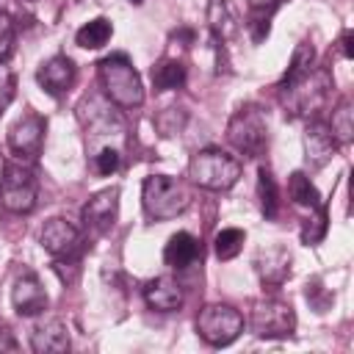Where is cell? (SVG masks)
<instances>
[{
	"instance_id": "cell-1",
	"label": "cell",
	"mask_w": 354,
	"mask_h": 354,
	"mask_svg": "<svg viewBox=\"0 0 354 354\" xmlns=\"http://www.w3.org/2000/svg\"><path fill=\"white\" fill-rule=\"evenodd\" d=\"M100 83L105 97L119 108H138L144 102V83L124 53H113L100 64Z\"/></svg>"
},
{
	"instance_id": "cell-2",
	"label": "cell",
	"mask_w": 354,
	"mask_h": 354,
	"mask_svg": "<svg viewBox=\"0 0 354 354\" xmlns=\"http://www.w3.org/2000/svg\"><path fill=\"white\" fill-rule=\"evenodd\" d=\"M141 202L149 218L155 221H169L177 218L188 205H191V191L185 188L183 180L169 177V174H152L144 180L141 188Z\"/></svg>"
},
{
	"instance_id": "cell-3",
	"label": "cell",
	"mask_w": 354,
	"mask_h": 354,
	"mask_svg": "<svg viewBox=\"0 0 354 354\" xmlns=\"http://www.w3.org/2000/svg\"><path fill=\"white\" fill-rule=\"evenodd\" d=\"M188 177L199 188L227 191V188H232L238 183L241 163L230 152L216 149V147H207V149H199L196 155H191V160H188Z\"/></svg>"
},
{
	"instance_id": "cell-4",
	"label": "cell",
	"mask_w": 354,
	"mask_h": 354,
	"mask_svg": "<svg viewBox=\"0 0 354 354\" xmlns=\"http://www.w3.org/2000/svg\"><path fill=\"white\" fill-rule=\"evenodd\" d=\"M230 144L246 158H260L268 147V124L257 105H241L227 124Z\"/></svg>"
},
{
	"instance_id": "cell-5",
	"label": "cell",
	"mask_w": 354,
	"mask_h": 354,
	"mask_svg": "<svg viewBox=\"0 0 354 354\" xmlns=\"http://www.w3.org/2000/svg\"><path fill=\"white\" fill-rule=\"evenodd\" d=\"M80 122L86 127V141H88V147H94V152H97V147L100 149L102 147H116V144H111V138L124 133L122 116L113 111L111 100H102V97H88L80 105Z\"/></svg>"
},
{
	"instance_id": "cell-6",
	"label": "cell",
	"mask_w": 354,
	"mask_h": 354,
	"mask_svg": "<svg viewBox=\"0 0 354 354\" xmlns=\"http://www.w3.org/2000/svg\"><path fill=\"white\" fill-rule=\"evenodd\" d=\"M39 183L33 169L25 163H6V174L0 183V202L11 213H30L36 207Z\"/></svg>"
},
{
	"instance_id": "cell-7",
	"label": "cell",
	"mask_w": 354,
	"mask_h": 354,
	"mask_svg": "<svg viewBox=\"0 0 354 354\" xmlns=\"http://www.w3.org/2000/svg\"><path fill=\"white\" fill-rule=\"evenodd\" d=\"M243 329V318L230 304H207L196 318V332L210 346H230Z\"/></svg>"
},
{
	"instance_id": "cell-8",
	"label": "cell",
	"mask_w": 354,
	"mask_h": 354,
	"mask_svg": "<svg viewBox=\"0 0 354 354\" xmlns=\"http://www.w3.org/2000/svg\"><path fill=\"white\" fill-rule=\"evenodd\" d=\"M296 329V313L282 299H260L252 310V332L257 337H288Z\"/></svg>"
},
{
	"instance_id": "cell-9",
	"label": "cell",
	"mask_w": 354,
	"mask_h": 354,
	"mask_svg": "<svg viewBox=\"0 0 354 354\" xmlns=\"http://www.w3.org/2000/svg\"><path fill=\"white\" fill-rule=\"evenodd\" d=\"M41 246L55 260H77L83 252V238H80V230L66 218H50L41 227Z\"/></svg>"
},
{
	"instance_id": "cell-10",
	"label": "cell",
	"mask_w": 354,
	"mask_h": 354,
	"mask_svg": "<svg viewBox=\"0 0 354 354\" xmlns=\"http://www.w3.org/2000/svg\"><path fill=\"white\" fill-rule=\"evenodd\" d=\"M44 130H47V122L44 116L28 111L22 119H17L8 130V147L19 155V158H36L41 152V141H44Z\"/></svg>"
},
{
	"instance_id": "cell-11",
	"label": "cell",
	"mask_w": 354,
	"mask_h": 354,
	"mask_svg": "<svg viewBox=\"0 0 354 354\" xmlns=\"http://www.w3.org/2000/svg\"><path fill=\"white\" fill-rule=\"evenodd\" d=\"M116 213H119V188H105V191H97L83 205V224L88 232L102 235L113 227Z\"/></svg>"
},
{
	"instance_id": "cell-12",
	"label": "cell",
	"mask_w": 354,
	"mask_h": 354,
	"mask_svg": "<svg viewBox=\"0 0 354 354\" xmlns=\"http://www.w3.org/2000/svg\"><path fill=\"white\" fill-rule=\"evenodd\" d=\"M36 80H39V86H41L50 97H61V94H66V91L75 86L77 69H75L72 58H66V55H53L50 61H44V64L39 66Z\"/></svg>"
},
{
	"instance_id": "cell-13",
	"label": "cell",
	"mask_w": 354,
	"mask_h": 354,
	"mask_svg": "<svg viewBox=\"0 0 354 354\" xmlns=\"http://www.w3.org/2000/svg\"><path fill=\"white\" fill-rule=\"evenodd\" d=\"M335 149H337V141H335L329 124H324L318 119L307 122V127H304V158H307V163L313 169H324L332 160Z\"/></svg>"
},
{
	"instance_id": "cell-14",
	"label": "cell",
	"mask_w": 354,
	"mask_h": 354,
	"mask_svg": "<svg viewBox=\"0 0 354 354\" xmlns=\"http://www.w3.org/2000/svg\"><path fill=\"white\" fill-rule=\"evenodd\" d=\"M11 301L19 315H39L47 310V293L33 271H22L11 288Z\"/></svg>"
},
{
	"instance_id": "cell-15",
	"label": "cell",
	"mask_w": 354,
	"mask_h": 354,
	"mask_svg": "<svg viewBox=\"0 0 354 354\" xmlns=\"http://www.w3.org/2000/svg\"><path fill=\"white\" fill-rule=\"evenodd\" d=\"M254 268L266 285H282L290 277V252L279 243H271L257 252Z\"/></svg>"
},
{
	"instance_id": "cell-16",
	"label": "cell",
	"mask_w": 354,
	"mask_h": 354,
	"mask_svg": "<svg viewBox=\"0 0 354 354\" xmlns=\"http://www.w3.org/2000/svg\"><path fill=\"white\" fill-rule=\"evenodd\" d=\"M30 348L39 354H55V351H66L69 348V332L66 324L61 318H47L39 321L30 329Z\"/></svg>"
},
{
	"instance_id": "cell-17",
	"label": "cell",
	"mask_w": 354,
	"mask_h": 354,
	"mask_svg": "<svg viewBox=\"0 0 354 354\" xmlns=\"http://www.w3.org/2000/svg\"><path fill=\"white\" fill-rule=\"evenodd\" d=\"M144 299L152 310L158 313H171V310H180L183 307V288L177 279L171 277H155L144 285Z\"/></svg>"
},
{
	"instance_id": "cell-18",
	"label": "cell",
	"mask_w": 354,
	"mask_h": 354,
	"mask_svg": "<svg viewBox=\"0 0 354 354\" xmlns=\"http://www.w3.org/2000/svg\"><path fill=\"white\" fill-rule=\"evenodd\" d=\"M207 22H210V30H213L216 44H224V41H230L238 33V14L230 6V0H210V6H207Z\"/></svg>"
},
{
	"instance_id": "cell-19",
	"label": "cell",
	"mask_w": 354,
	"mask_h": 354,
	"mask_svg": "<svg viewBox=\"0 0 354 354\" xmlns=\"http://www.w3.org/2000/svg\"><path fill=\"white\" fill-rule=\"evenodd\" d=\"M199 254H202L199 241H196L191 232H174V235L169 238L166 249H163V260H166V266H171V268H188Z\"/></svg>"
},
{
	"instance_id": "cell-20",
	"label": "cell",
	"mask_w": 354,
	"mask_h": 354,
	"mask_svg": "<svg viewBox=\"0 0 354 354\" xmlns=\"http://www.w3.org/2000/svg\"><path fill=\"white\" fill-rule=\"evenodd\" d=\"M313 61H315V50H313V41H299L296 44V50H293V58H290V64H288V72L282 75V80H279V88H288V86H293L296 80H301L304 75H310L313 72Z\"/></svg>"
},
{
	"instance_id": "cell-21",
	"label": "cell",
	"mask_w": 354,
	"mask_h": 354,
	"mask_svg": "<svg viewBox=\"0 0 354 354\" xmlns=\"http://www.w3.org/2000/svg\"><path fill=\"white\" fill-rule=\"evenodd\" d=\"M152 83L158 91H169V88H180L185 83V66L177 58H160L152 66Z\"/></svg>"
},
{
	"instance_id": "cell-22",
	"label": "cell",
	"mask_w": 354,
	"mask_h": 354,
	"mask_svg": "<svg viewBox=\"0 0 354 354\" xmlns=\"http://www.w3.org/2000/svg\"><path fill=\"white\" fill-rule=\"evenodd\" d=\"M288 196L293 199V205L307 207V210H313V207L324 205V202H321V194L315 191V185L310 183V177H307L304 171H293V174H290V183H288Z\"/></svg>"
},
{
	"instance_id": "cell-23",
	"label": "cell",
	"mask_w": 354,
	"mask_h": 354,
	"mask_svg": "<svg viewBox=\"0 0 354 354\" xmlns=\"http://www.w3.org/2000/svg\"><path fill=\"white\" fill-rule=\"evenodd\" d=\"M111 33H113L111 22H108L105 17H97V19L86 22V25H83V28L75 33V41H77L80 47H86V50H97V47L108 44Z\"/></svg>"
},
{
	"instance_id": "cell-24",
	"label": "cell",
	"mask_w": 354,
	"mask_h": 354,
	"mask_svg": "<svg viewBox=\"0 0 354 354\" xmlns=\"http://www.w3.org/2000/svg\"><path fill=\"white\" fill-rule=\"evenodd\" d=\"M332 136L337 144H348L351 136H354V111H351V100L343 97L337 102V108L332 111V124H329Z\"/></svg>"
},
{
	"instance_id": "cell-25",
	"label": "cell",
	"mask_w": 354,
	"mask_h": 354,
	"mask_svg": "<svg viewBox=\"0 0 354 354\" xmlns=\"http://www.w3.org/2000/svg\"><path fill=\"white\" fill-rule=\"evenodd\" d=\"M257 196H260L263 213H266L268 218H274L277 210H279V188H277V183H274V174H271L266 166H260V171H257Z\"/></svg>"
},
{
	"instance_id": "cell-26",
	"label": "cell",
	"mask_w": 354,
	"mask_h": 354,
	"mask_svg": "<svg viewBox=\"0 0 354 354\" xmlns=\"http://www.w3.org/2000/svg\"><path fill=\"white\" fill-rule=\"evenodd\" d=\"M243 241H246V235H243V230H238V227H224V230H218L216 232V254H218V260H232L241 249H243Z\"/></svg>"
},
{
	"instance_id": "cell-27",
	"label": "cell",
	"mask_w": 354,
	"mask_h": 354,
	"mask_svg": "<svg viewBox=\"0 0 354 354\" xmlns=\"http://www.w3.org/2000/svg\"><path fill=\"white\" fill-rule=\"evenodd\" d=\"M324 235H326V207L318 205V207L310 210V216L301 224V241L304 243H318Z\"/></svg>"
},
{
	"instance_id": "cell-28",
	"label": "cell",
	"mask_w": 354,
	"mask_h": 354,
	"mask_svg": "<svg viewBox=\"0 0 354 354\" xmlns=\"http://www.w3.org/2000/svg\"><path fill=\"white\" fill-rule=\"evenodd\" d=\"M91 158H94L97 174H113V171L119 169V163H122V152H119L116 147H102V149H97Z\"/></svg>"
},
{
	"instance_id": "cell-29",
	"label": "cell",
	"mask_w": 354,
	"mask_h": 354,
	"mask_svg": "<svg viewBox=\"0 0 354 354\" xmlns=\"http://www.w3.org/2000/svg\"><path fill=\"white\" fill-rule=\"evenodd\" d=\"M14 94H17V75L6 61H0V113L11 105Z\"/></svg>"
},
{
	"instance_id": "cell-30",
	"label": "cell",
	"mask_w": 354,
	"mask_h": 354,
	"mask_svg": "<svg viewBox=\"0 0 354 354\" xmlns=\"http://www.w3.org/2000/svg\"><path fill=\"white\" fill-rule=\"evenodd\" d=\"M14 39H17V28L11 17L0 14V61H8V55L14 53Z\"/></svg>"
},
{
	"instance_id": "cell-31",
	"label": "cell",
	"mask_w": 354,
	"mask_h": 354,
	"mask_svg": "<svg viewBox=\"0 0 354 354\" xmlns=\"http://www.w3.org/2000/svg\"><path fill=\"white\" fill-rule=\"evenodd\" d=\"M268 36V19H252V39L263 41Z\"/></svg>"
},
{
	"instance_id": "cell-32",
	"label": "cell",
	"mask_w": 354,
	"mask_h": 354,
	"mask_svg": "<svg viewBox=\"0 0 354 354\" xmlns=\"http://www.w3.org/2000/svg\"><path fill=\"white\" fill-rule=\"evenodd\" d=\"M246 3H249L254 11H268V8H274L279 0H246Z\"/></svg>"
},
{
	"instance_id": "cell-33",
	"label": "cell",
	"mask_w": 354,
	"mask_h": 354,
	"mask_svg": "<svg viewBox=\"0 0 354 354\" xmlns=\"http://www.w3.org/2000/svg\"><path fill=\"white\" fill-rule=\"evenodd\" d=\"M340 44H343V55H346V58H351V55H354V50H351V30H346V33H343Z\"/></svg>"
},
{
	"instance_id": "cell-34",
	"label": "cell",
	"mask_w": 354,
	"mask_h": 354,
	"mask_svg": "<svg viewBox=\"0 0 354 354\" xmlns=\"http://www.w3.org/2000/svg\"><path fill=\"white\" fill-rule=\"evenodd\" d=\"M3 174H6V158L0 155V183H3Z\"/></svg>"
},
{
	"instance_id": "cell-35",
	"label": "cell",
	"mask_w": 354,
	"mask_h": 354,
	"mask_svg": "<svg viewBox=\"0 0 354 354\" xmlns=\"http://www.w3.org/2000/svg\"><path fill=\"white\" fill-rule=\"evenodd\" d=\"M130 3H136V6H138V3H144V0H130Z\"/></svg>"
}]
</instances>
